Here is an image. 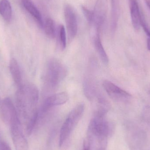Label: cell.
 <instances>
[{
	"label": "cell",
	"mask_w": 150,
	"mask_h": 150,
	"mask_svg": "<svg viewBox=\"0 0 150 150\" xmlns=\"http://www.w3.org/2000/svg\"><path fill=\"white\" fill-rule=\"evenodd\" d=\"M107 0H97L93 11L94 20L97 33H100L106 18Z\"/></svg>",
	"instance_id": "cell-9"
},
{
	"label": "cell",
	"mask_w": 150,
	"mask_h": 150,
	"mask_svg": "<svg viewBox=\"0 0 150 150\" xmlns=\"http://www.w3.org/2000/svg\"><path fill=\"white\" fill-rule=\"evenodd\" d=\"M105 115L96 113L91 119L88 126L87 137L92 141L93 137L98 138L100 147L106 148L108 137L114 132V125L107 120Z\"/></svg>",
	"instance_id": "cell-1"
},
{
	"label": "cell",
	"mask_w": 150,
	"mask_h": 150,
	"mask_svg": "<svg viewBox=\"0 0 150 150\" xmlns=\"http://www.w3.org/2000/svg\"><path fill=\"white\" fill-rule=\"evenodd\" d=\"M141 26L144 30L146 34L148 35L149 38H150V28L148 24L147 23L146 18L144 17V14L142 11L141 17Z\"/></svg>",
	"instance_id": "cell-21"
},
{
	"label": "cell",
	"mask_w": 150,
	"mask_h": 150,
	"mask_svg": "<svg viewBox=\"0 0 150 150\" xmlns=\"http://www.w3.org/2000/svg\"><path fill=\"white\" fill-rule=\"evenodd\" d=\"M23 6L25 9L36 20L40 27L43 28L44 23L42 16L35 4L31 0H22Z\"/></svg>",
	"instance_id": "cell-13"
},
{
	"label": "cell",
	"mask_w": 150,
	"mask_h": 150,
	"mask_svg": "<svg viewBox=\"0 0 150 150\" xmlns=\"http://www.w3.org/2000/svg\"><path fill=\"white\" fill-rule=\"evenodd\" d=\"M12 10L11 4L8 0L0 1V14L6 21H9L12 17Z\"/></svg>",
	"instance_id": "cell-17"
},
{
	"label": "cell",
	"mask_w": 150,
	"mask_h": 150,
	"mask_svg": "<svg viewBox=\"0 0 150 150\" xmlns=\"http://www.w3.org/2000/svg\"><path fill=\"white\" fill-rule=\"evenodd\" d=\"M85 108L84 104L80 103L75 107L69 114L61 129L59 139L60 147L62 146L81 120Z\"/></svg>",
	"instance_id": "cell-4"
},
{
	"label": "cell",
	"mask_w": 150,
	"mask_h": 150,
	"mask_svg": "<svg viewBox=\"0 0 150 150\" xmlns=\"http://www.w3.org/2000/svg\"><path fill=\"white\" fill-rule=\"evenodd\" d=\"M69 100V95L66 92L56 93L47 98L42 104L40 110L38 111L40 114L43 115L49 111L54 107L65 104Z\"/></svg>",
	"instance_id": "cell-10"
},
{
	"label": "cell",
	"mask_w": 150,
	"mask_h": 150,
	"mask_svg": "<svg viewBox=\"0 0 150 150\" xmlns=\"http://www.w3.org/2000/svg\"><path fill=\"white\" fill-rule=\"evenodd\" d=\"M145 4L150 11V0H144Z\"/></svg>",
	"instance_id": "cell-26"
},
{
	"label": "cell",
	"mask_w": 150,
	"mask_h": 150,
	"mask_svg": "<svg viewBox=\"0 0 150 150\" xmlns=\"http://www.w3.org/2000/svg\"><path fill=\"white\" fill-rule=\"evenodd\" d=\"M91 141L88 138L85 139L83 143V150H91Z\"/></svg>",
	"instance_id": "cell-23"
},
{
	"label": "cell",
	"mask_w": 150,
	"mask_h": 150,
	"mask_svg": "<svg viewBox=\"0 0 150 150\" xmlns=\"http://www.w3.org/2000/svg\"><path fill=\"white\" fill-rule=\"evenodd\" d=\"M43 28L48 38L51 39L55 38L57 33L55 24L53 19L50 18H47L44 23Z\"/></svg>",
	"instance_id": "cell-18"
},
{
	"label": "cell",
	"mask_w": 150,
	"mask_h": 150,
	"mask_svg": "<svg viewBox=\"0 0 150 150\" xmlns=\"http://www.w3.org/2000/svg\"><path fill=\"white\" fill-rule=\"evenodd\" d=\"M81 8H82L83 14L87 21H88L89 24L92 25L93 24V20H94L93 11H90L85 6H82Z\"/></svg>",
	"instance_id": "cell-20"
},
{
	"label": "cell",
	"mask_w": 150,
	"mask_h": 150,
	"mask_svg": "<svg viewBox=\"0 0 150 150\" xmlns=\"http://www.w3.org/2000/svg\"><path fill=\"white\" fill-rule=\"evenodd\" d=\"M147 48L148 50L150 51V38H148L147 40Z\"/></svg>",
	"instance_id": "cell-25"
},
{
	"label": "cell",
	"mask_w": 150,
	"mask_h": 150,
	"mask_svg": "<svg viewBox=\"0 0 150 150\" xmlns=\"http://www.w3.org/2000/svg\"><path fill=\"white\" fill-rule=\"evenodd\" d=\"M57 33L61 49L64 50L67 47V34L64 25H59Z\"/></svg>",
	"instance_id": "cell-19"
},
{
	"label": "cell",
	"mask_w": 150,
	"mask_h": 150,
	"mask_svg": "<svg viewBox=\"0 0 150 150\" xmlns=\"http://www.w3.org/2000/svg\"><path fill=\"white\" fill-rule=\"evenodd\" d=\"M127 139L130 150H146L147 135L144 131L138 127H129L127 133Z\"/></svg>",
	"instance_id": "cell-6"
},
{
	"label": "cell",
	"mask_w": 150,
	"mask_h": 150,
	"mask_svg": "<svg viewBox=\"0 0 150 150\" xmlns=\"http://www.w3.org/2000/svg\"><path fill=\"white\" fill-rule=\"evenodd\" d=\"M111 11L110 29L112 33H114L116 31L119 17H120V5L119 0H110Z\"/></svg>",
	"instance_id": "cell-14"
},
{
	"label": "cell",
	"mask_w": 150,
	"mask_h": 150,
	"mask_svg": "<svg viewBox=\"0 0 150 150\" xmlns=\"http://www.w3.org/2000/svg\"><path fill=\"white\" fill-rule=\"evenodd\" d=\"M0 150H11L9 145L4 142H2L0 143Z\"/></svg>",
	"instance_id": "cell-24"
},
{
	"label": "cell",
	"mask_w": 150,
	"mask_h": 150,
	"mask_svg": "<svg viewBox=\"0 0 150 150\" xmlns=\"http://www.w3.org/2000/svg\"><path fill=\"white\" fill-rule=\"evenodd\" d=\"M16 110L9 98L3 100L0 108V117L5 124L9 125L11 119L17 114Z\"/></svg>",
	"instance_id": "cell-11"
},
{
	"label": "cell",
	"mask_w": 150,
	"mask_h": 150,
	"mask_svg": "<svg viewBox=\"0 0 150 150\" xmlns=\"http://www.w3.org/2000/svg\"><path fill=\"white\" fill-rule=\"evenodd\" d=\"M9 69L13 80L16 85L19 88L22 87L23 86L22 79L20 68L16 60L14 58L11 59L10 61Z\"/></svg>",
	"instance_id": "cell-15"
},
{
	"label": "cell",
	"mask_w": 150,
	"mask_h": 150,
	"mask_svg": "<svg viewBox=\"0 0 150 150\" xmlns=\"http://www.w3.org/2000/svg\"><path fill=\"white\" fill-rule=\"evenodd\" d=\"M142 116L144 121L150 127V106H146L143 109Z\"/></svg>",
	"instance_id": "cell-22"
},
{
	"label": "cell",
	"mask_w": 150,
	"mask_h": 150,
	"mask_svg": "<svg viewBox=\"0 0 150 150\" xmlns=\"http://www.w3.org/2000/svg\"><path fill=\"white\" fill-rule=\"evenodd\" d=\"M130 15L132 25L135 30L141 28V17L142 11L137 0H129Z\"/></svg>",
	"instance_id": "cell-12"
},
{
	"label": "cell",
	"mask_w": 150,
	"mask_h": 150,
	"mask_svg": "<svg viewBox=\"0 0 150 150\" xmlns=\"http://www.w3.org/2000/svg\"><path fill=\"white\" fill-rule=\"evenodd\" d=\"M94 45L96 51L101 60L105 64H108L109 62V59L102 45L100 33H97L96 34L94 38Z\"/></svg>",
	"instance_id": "cell-16"
},
{
	"label": "cell",
	"mask_w": 150,
	"mask_h": 150,
	"mask_svg": "<svg viewBox=\"0 0 150 150\" xmlns=\"http://www.w3.org/2000/svg\"><path fill=\"white\" fill-rule=\"evenodd\" d=\"M103 87L110 98L117 102L127 103L132 98V95L129 93L108 80L103 82Z\"/></svg>",
	"instance_id": "cell-7"
},
{
	"label": "cell",
	"mask_w": 150,
	"mask_h": 150,
	"mask_svg": "<svg viewBox=\"0 0 150 150\" xmlns=\"http://www.w3.org/2000/svg\"><path fill=\"white\" fill-rule=\"evenodd\" d=\"M64 13L68 38L69 41H72L77 33L78 23L76 16L74 8L69 4L65 5Z\"/></svg>",
	"instance_id": "cell-8"
},
{
	"label": "cell",
	"mask_w": 150,
	"mask_h": 150,
	"mask_svg": "<svg viewBox=\"0 0 150 150\" xmlns=\"http://www.w3.org/2000/svg\"><path fill=\"white\" fill-rule=\"evenodd\" d=\"M11 135L16 150H29V145L25 138L18 115H16L10 123Z\"/></svg>",
	"instance_id": "cell-5"
},
{
	"label": "cell",
	"mask_w": 150,
	"mask_h": 150,
	"mask_svg": "<svg viewBox=\"0 0 150 150\" xmlns=\"http://www.w3.org/2000/svg\"><path fill=\"white\" fill-rule=\"evenodd\" d=\"M67 69L61 62L56 59L48 61L45 67L44 79L46 85L54 88L59 84L67 75Z\"/></svg>",
	"instance_id": "cell-2"
},
{
	"label": "cell",
	"mask_w": 150,
	"mask_h": 150,
	"mask_svg": "<svg viewBox=\"0 0 150 150\" xmlns=\"http://www.w3.org/2000/svg\"><path fill=\"white\" fill-rule=\"evenodd\" d=\"M16 97L19 111L23 116H27L28 111H31V108H33L37 104L39 98L38 91L33 85L22 86L17 92Z\"/></svg>",
	"instance_id": "cell-3"
}]
</instances>
